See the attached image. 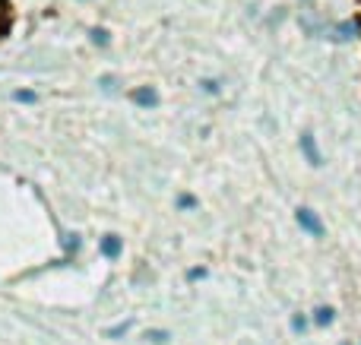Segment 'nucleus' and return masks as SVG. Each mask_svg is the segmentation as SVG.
Here are the masks:
<instances>
[{"label":"nucleus","instance_id":"obj_1","mask_svg":"<svg viewBox=\"0 0 361 345\" xmlns=\"http://www.w3.org/2000/svg\"><path fill=\"white\" fill-rule=\"evenodd\" d=\"M295 219H298V225L305 228L307 234H314V238H324L326 234V228H324V222H320V215L314 213V209H307V206H301L298 213H295Z\"/></svg>","mask_w":361,"mask_h":345},{"label":"nucleus","instance_id":"obj_2","mask_svg":"<svg viewBox=\"0 0 361 345\" xmlns=\"http://www.w3.org/2000/svg\"><path fill=\"white\" fill-rule=\"evenodd\" d=\"M133 105H140V108H159V92L152 86H140V89H133Z\"/></svg>","mask_w":361,"mask_h":345},{"label":"nucleus","instance_id":"obj_3","mask_svg":"<svg viewBox=\"0 0 361 345\" xmlns=\"http://www.w3.org/2000/svg\"><path fill=\"white\" fill-rule=\"evenodd\" d=\"M301 152H305V158L311 165H324V156H320V149H317L314 133H301Z\"/></svg>","mask_w":361,"mask_h":345},{"label":"nucleus","instance_id":"obj_4","mask_svg":"<svg viewBox=\"0 0 361 345\" xmlns=\"http://www.w3.org/2000/svg\"><path fill=\"white\" fill-rule=\"evenodd\" d=\"M102 253H105L108 260H118L121 253H124V241L118 238V234H105V238H102Z\"/></svg>","mask_w":361,"mask_h":345},{"label":"nucleus","instance_id":"obj_5","mask_svg":"<svg viewBox=\"0 0 361 345\" xmlns=\"http://www.w3.org/2000/svg\"><path fill=\"white\" fill-rule=\"evenodd\" d=\"M333 320H336V310L326 308V304H324V308L314 310V323H317V327H330Z\"/></svg>","mask_w":361,"mask_h":345},{"label":"nucleus","instance_id":"obj_6","mask_svg":"<svg viewBox=\"0 0 361 345\" xmlns=\"http://www.w3.org/2000/svg\"><path fill=\"white\" fill-rule=\"evenodd\" d=\"M89 42L99 44V48H108V44H111V35H108V29H89Z\"/></svg>","mask_w":361,"mask_h":345},{"label":"nucleus","instance_id":"obj_7","mask_svg":"<svg viewBox=\"0 0 361 345\" xmlns=\"http://www.w3.org/2000/svg\"><path fill=\"white\" fill-rule=\"evenodd\" d=\"M355 32H358V23H343V25H336V38H339V42H352V38H355Z\"/></svg>","mask_w":361,"mask_h":345},{"label":"nucleus","instance_id":"obj_8","mask_svg":"<svg viewBox=\"0 0 361 345\" xmlns=\"http://www.w3.org/2000/svg\"><path fill=\"white\" fill-rule=\"evenodd\" d=\"M13 101H23V105H35L38 95L32 92V89H16V92H13Z\"/></svg>","mask_w":361,"mask_h":345},{"label":"nucleus","instance_id":"obj_9","mask_svg":"<svg viewBox=\"0 0 361 345\" xmlns=\"http://www.w3.org/2000/svg\"><path fill=\"white\" fill-rule=\"evenodd\" d=\"M130 327H133L130 320H124V323H114V327H108V336H111V339H121V336H127V333H130Z\"/></svg>","mask_w":361,"mask_h":345},{"label":"nucleus","instance_id":"obj_10","mask_svg":"<svg viewBox=\"0 0 361 345\" xmlns=\"http://www.w3.org/2000/svg\"><path fill=\"white\" fill-rule=\"evenodd\" d=\"M146 339L156 342V345H165L171 336H169V330H146Z\"/></svg>","mask_w":361,"mask_h":345},{"label":"nucleus","instance_id":"obj_11","mask_svg":"<svg viewBox=\"0 0 361 345\" xmlns=\"http://www.w3.org/2000/svg\"><path fill=\"white\" fill-rule=\"evenodd\" d=\"M99 86H102V92H118V80H114L111 73H105L99 80Z\"/></svg>","mask_w":361,"mask_h":345},{"label":"nucleus","instance_id":"obj_12","mask_svg":"<svg viewBox=\"0 0 361 345\" xmlns=\"http://www.w3.org/2000/svg\"><path fill=\"white\" fill-rule=\"evenodd\" d=\"M200 86H203L206 95H219V80H203Z\"/></svg>","mask_w":361,"mask_h":345},{"label":"nucleus","instance_id":"obj_13","mask_svg":"<svg viewBox=\"0 0 361 345\" xmlns=\"http://www.w3.org/2000/svg\"><path fill=\"white\" fill-rule=\"evenodd\" d=\"M178 206L180 209H197V200H193L190 194H184V196H178Z\"/></svg>","mask_w":361,"mask_h":345},{"label":"nucleus","instance_id":"obj_14","mask_svg":"<svg viewBox=\"0 0 361 345\" xmlns=\"http://www.w3.org/2000/svg\"><path fill=\"white\" fill-rule=\"evenodd\" d=\"M67 251H80V234H67Z\"/></svg>","mask_w":361,"mask_h":345},{"label":"nucleus","instance_id":"obj_15","mask_svg":"<svg viewBox=\"0 0 361 345\" xmlns=\"http://www.w3.org/2000/svg\"><path fill=\"white\" fill-rule=\"evenodd\" d=\"M305 327H307V320H305V317H295V320H292V330H295V333H305Z\"/></svg>","mask_w":361,"mask_h":345},{"label":"nucleus","instance_id":"obj_16","mask_svg":"<svg viewBox=\"0 0 361 345\" xmlns=\"http://www.w3.org/2000/svg\"><path fill=\"white\" fill-rule=\"evenodd\" d=\"M206 276V270H190L187 272V279H203Z\"/></svg>","mask_w":361,"mask_h":345},{"label":"nucleus","instance_id":"obj_17","mask_svg":"<svg viewBox=\"0 0 361 345\" xmlns=\"http://www.w3.org/2000/svg\"><path fill=\"white\" fill-rule=\"evenodd\" d=\"M4 4H6V0H0V10H4Z\"/></svg>","mask_w":361,"mask_h":345},{"label":"nucleus","instance_id":"obj_18","mask_svg":"<svg viewBox=\"0 0 361 345\" xmlns=\"http://www.w3.org/2000/svg\"><path fill=\"white\" fill-rule=\"evenodd\" d=\"M343 345H349V342H343Z\"/></svg>","mask_w":361,"mask_h":345}]
</instances>
